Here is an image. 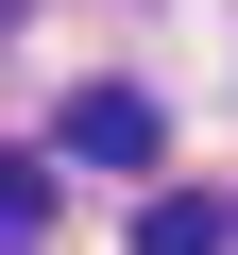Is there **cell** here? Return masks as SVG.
I'll list each match as a JSON object with an SVG mask.
<instances>
[{
    "instance_id": "1",
    "label": "cell",
    "mask_w": 238,
    "mask_h": 255,
    "mask_svg": "<svg viewBox=\"0 0 238 255\" xmlns=\"http://www.w3.org/2000/svg\"><path fill=\"white\" fill-rule=\"evenodd\" d=\"M68 170H153V102L136 85H85L68 102Z\"/></svg>"
},
{
    "instance_id": "2",
    "label": "cell",
    "mask_w": 238,
    "mask_h": 255,
    "mask_svg": "<svg viewBox=\"0 0 238 255\" xmlns=\"http://www.w3.org/2000/svg\"><path fill=\"white\" fill-rule=\"evenodd\" d=\"M136 255H238V221H221V204H187V187H170V204H136Z\"/></svg>"
},
{
    "instance_id": "3",
    "label": "cell",
    "mask_w": 238,
    "mask_h": 255,
    "mask_svg": "<svg viewBox=\"0 0 238 255\" xmlns=\"http://www.w3.org/2000/svg\"><path fill=\"white\" fill-rule=\"evenodd\" d=\"M34 221H51V170H34V153H0V238H34Z\"/></svg>"
},
{
    "instance_id": "4",
    "label": "cell",
    "mask_w": 238,
    "mask_h": 255,
    "mask_svg": "<svg viewBox=\"0 0 238 255\" xmlns=\"http://www.w3.org/2000/svg\"><path fill=\"white\" fill-rule=\"evenodd\" d=\"M0 17H17V0H0Z\"/></svg>"
}]
</instances>
